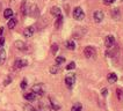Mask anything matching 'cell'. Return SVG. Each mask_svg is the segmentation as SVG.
Wrapping results in <instances>:
<instances>
[{
	"label": "cell",
	"mask_w": 123,
	"mask_h": 111,
	"mask_svg": "<svg viewBox=\"0 0 123 111\" xmlns=\"http://www.w3.org/2000/svg\"><path fill=\"white\" fill-rule=\"evenodd\" d=\"M31 91L34 93L35 95L42 96V95L44 94V91H45V88H44V86H43L42 83H36L35 86H33V88H31Z\"/></svg>",
	"instance_id": "2"
},
{
	"label": "cell",
	"mask_w": 123,
	"mask_h": 111,
	"mask_svg": "<svg viewBox=\"0 0 123 111\" xmlns=\"http://www.w3.org/2000/svg\"><path fill=\"white\" fill-rule=\"evenodd\" d=\"M122 1H123V0H122Z\"/></svg>",
	"instance_id": "37"
},
{
	"label": "cell",
	"mask_w": 123,
	"mask_h": 111,
	"mask_svg": "<svg viewBox=\"0 0 123 111\" xmlns=\"http://www.w3.org/2000/svg\"><path fill=\"white\" fill-rule=\"evenodd\" d=\"M27 65H28V61L25 60V59H16L15 62H14V67L15 68H22V67H25Z\"/></svg>",
	"instance_id": "8"
},
{
	"label": "cell",
	"mask_w": 123,
	"mask_h": 111,
	"mask_svg": "<svg viewBox=\"0 0 123 111\" xmlns=\"http://www.w3.org/2000/svg\"><path fill=\"white\" fill-rule=\"evenodd\" d=\"M111 16L114 20H120L121 19V13H120V9L118 8H114L111 11Z\"/></svg>",
	"instance_id": "11"
},
{
	"label": "cell",
	"mask_w": 123,
	"mask_h": 111,
	"mask_svg": "<svg viewBox=\"0 0 123 111\" xmlns=\"http://www.w3.org/2000/svg\"><path fill=\"white\" fill-rule=\"evenodd\" d=\"M103 17H105V14H103L102 11H95L94 14H93V19H94V22L96 23H100L102 22Z\"/></svg>",
	"instance_id": "6"
},
{
	"label": "cell",
	"mask_w": 123,
	"mask_h": 111,
	"mask_svg": "<svg viewBox=\"0 0 123 111\" xmlns=\"http://www.w3.org/2000/svg\"><path fill=\"white\" fill-rule=\"evenodd\" d=\"M16 23H18V20L12 16V17L9 19V21H8V28H9V29H14L15 26H16Z\"/></svg>",
	"instance_id": "14"
},
{
	"label": "cell",
	"mask_w": 123,
	"mask_h": 111,
	"mask_svg": "<svg viewBox=\"0 0 123 111\" xmlns=\"http://www.w3.org/2000/svg\"><path fill=\"white\" fill-rule=\"evenodd\" d=\"M11 82H12V78L11 76H7L6 79H5V81H4V86H8Z\"/></svg>",
	"instance_id": "30"
},
{
	"label": "cell",
	"mask_w": 123,
	"mask_h": 111,
	"mask_svg": "<svg viewBox=\"0 0 123 111\" xmlns=\"http://www.w3.org/2000/svg\"><path fill=\"white\" fill-rule=\"evenodd\" d=\"M101 95H102L103 97L107 96V95H108V89H107V88H102V90H101Z\"/></svg>",
	"instance_id": "32"
},
{
	"label": "cell",
	"mask_w": 123,
	"mask_h": 111,
	"mask_svg": "<svg viewBox=\"0 0 123 111\" xmlns=\"http://www.w3.org/2000/svg\"><path fill=\"white\" fill-rule=\"evenodd\" d=\"M26 8H27V0H23L21 4V13L22 15H26Z\"/></svg>",
	"instance_id": "22"
},
{
	"label": "cell",
	"mask_w": 123,
	"mask_h": 111,
	"mask_svg": "<svg viewBox=\"0 0 123 111\" xmlns=\"http://www.w3.org/2000/svg\"><path fill=\"white\" fill-rule=\"evenodd\" d=\"M50 12H51V14H52L54 16H56V17H57V16H59V15H62V9L59 8V7H57V6L52 7Z\"/></svg>",
	"instance_id": "12"
},
{
	"label": "cell",
	"mask_w": 123,
	"mask_h": 111,
	"mask_svg": "<svg viewBox=\"0 0 123 111\" xmlns=\"http://www.w3.org/2000/svg\"><path fill=\"white\" fill-rule=\"evenodd\" d=\"M25 98L27 100V101H35L36 100V95H35L34 93L31 91V93H27V94H25Z\"/></svg>",
	"instance_id": "16"
},
{
	"label": "cell",
	"mask_w": 123,
	"mask_h": 111,
	"mask_svg": "<svg viewBox=\"0 0 123 111\" xmlns=\"http://www.w3.org/2000/svg\"><path fill=\"white\" fill-rule=\"evenodd\" d=\"M103 2H105L106 5H111L113 2H115V0H103Z\"/></svg>",
	"instance_id": "34"
},
{
	"label": "cell",
	"mask_w": 123,
	"mask_h": 111,
	"mask_svg": "<svg viewBox=\"0 0 123 111\" xmlns=\"http://www.w3.org/2000/svg\"><path fill=\"white\" fill-rule=\"evenodd\" d=\"M62 24H63V15H59V16H57L56 22H55L56 29H59V28L62 27Z\"/></svg>",
	"instance_id": "15"
},
{
	"label": "cell",
	"mask_w": 123,
	"mask_h": 111,
	"mask_svg": "<svg viewBox=\"0 0 123 111\" xmlns=\"http://www.w3.org/2000/svg\"><path fill=\"white\" fill-rule=\"evenodd\" d=\"M63 62H65V58L64 57H57L56 58V65L58 66V65H62Z\"/></svg>",
	"instance_id": "26"
},
{
	"label": "cell",
	"mask_w": 123,
	"mask_h": 111,
	"mask_svg": "<svg viewBox=\"0 0 123 111\" xmlns=\"http://www.w3.org/2000/svg\"><path fill=\"white\" fill-rule=\"evenodd\" d=\"M95 49L93 48V46H86L85 50H84V55L86 58H93L94 56H95Z\"/></svg>",
	"instance_id": "4"
},
{
	"label": "cell",
	"mask_w": 123,
	"mask_h": 111,
	"mask_svg": "<svg viewBox=\"0 0 123 111\" xmlns=\"http://www.w3.org/2000/svg\"><path fill=\"white\" fill-rule=\"evenodd\" d=\"M14 45H15V48L18 49V50H21V51H25L27 49V45L25 44V42H22V41H15Z\"/></svg>",
	"instance_id": "10"
},
{
	"label": "cell",
	"mask_w": 123,
	"mask_h": 111,
	"mask_svg": "<svg viewBox=\"0 0 123 111\" xmlns=\"http://www.w3.org/2000/svg\"><path fill=\"white\" fill-rule=\"evenodd\" d=\"M38 14H40V11H38L37 5L30 4L29 6H27V8H26V15H29L31 17H37Z\"/></svg>",
	"instance_id": "1"
},
{
	"label": "cell",
	"mask_w": 123,
	"mask_h": 111,
	"mask_svg": "<svg viewBox=\"0 0 123 111\" xmlns=\"http://www.w3.org/2000/svg\"><path fill=\"white\" fill-rule=\"evenodd\" d=\"M57 50H58V45H57V44H52V46H51V52H52V53H56Z\"/></svg>",
	"instance_id": "31"
},
{
	"label": "cell",
	"mask_w": 123,
	"mask_h": 111,
	"mask_svg": "<svg viewBox=\"0 0 123 111\" xmlns=\"http://www.w3.org/2000/svg\"><path fill=\"white\" fill-rule=\"evenodd\" d=\"M116 96L120 101H123V90L122 89H116Z\"/></svg>",
	"instance_id": "23"
},
{
	"label": "cell",
	"mask_w": 123,
	"mask_h": 111,
	"mask_svg": "<svg viewBox=\"0 0 123 111\" xmlns=\"http://www.w3.org/2000/svg\"><path fill=\"white\" fill-rule=\"evenodd\" d=\"M49 71H50V73H51V74H56V73L58 72V67H57V66H52V67H50Z\"/></svg>",
	"instance_id": "29"
},
{
	"label": "cell",
	"mask_w": 123,
	"mask_h": 111,
	"mask_svg": "<svg viewBox=\"0 0 123 111\" xmlns=\"http://www.w3.org/2000/svg\"><path fill=\"white\" fill-rule=\"evenodd\" d=\"M21 88H22V89H26V88H27V86H28V83H27V80H26V79H23V80H22V81H21Z\"/></svg>",
	"instance_id": "28"
},
{
	"label": "cell",
	"mask_w": 123,
	"mask_h": 111,
	"mask_svg": "<svg viewBox=\"0 0 123 111\" xmlns=\"http://www.w3.org/2000/svg\"><path fill=\"white\" fill-rule=\"evenodd\" d=\"M4 44H5V38H4V37H0V50L2 49Z\"/></svg>",
	"instance_id": "33"
},
{
	"label": "cell",
	"mask_w": 123,
	"mask_h": 111,
	"mask_svg": "<svg viewBox=\"0 0 123 111\" xmlns=\"http://www.w3.org/2000/svg\"><path fill=\"white\" fill-rule=\"evenodd\" d=\"M66 48L68 49V50H74L75 49V43L72 39H70V41L66 42Z\"/></svg>",
	"instance_id": "19"
},
{
	"label": "cell",
	"mask_w": 123,
	"mask_h": 111,
	"mask_svg": "<svg viewBox=\"0 0 123 111\" xmlns=\"http://www.w3.org/2000/svg\"><path fill=\"white\" fill-rule=\"evenodd\" d=\"M73 17L78 21H81L85 19V13H84L81 7H75L73 9Z\"/></svg>",
	"instance_id": "3"
},
{
	"label": "cell",
	"mask_w": 123,
	"mask_h": 111,
	"mask_svg": "<svg viewBox=\"0 0 123 111\" xmlns=\"http://www.w3.org/2000/svg\"><path fill=\"white\" fill-rule=\"evenodd\" d=\"M23 111H36L33 105H30V104H26L25 106H23Z\"/></svg>",
	"instance_id": "24"
},
{
	"label": "cell",
	"mask_w": 123,
	"mask_h": 111,
	"mask_svg": "<svg viewBox=\"0 0 123 111\" xmlns=\"http://www.w3.org/2000/svg\"><path fill=\"white\" fill-rule=\"evenodd\" d=\"M107 79H108V82L109 83H115L117 81V75L115 73H109L108 76H107Z\"/></svg>",
	"instance_id": "13"
},
{
	"label": "cell",
	"mask_w": 123,
	"mask_h": 111,
	"mask_svg": "<svg viewBox=\"0 0 123 111\" xmlns=\"http://www.w3.org/2000/svg\"><path fill=\"white\" fill-rule=\"evenodd\" d=\"M81 109H82L81 103H74L73 106L71 108V111H81Z\"/></svg>",
	"instance_id": "20"
},
{
	"label": "cell",
	"mask_w": 123,
	"mask_h": 111,
	"mask_svg": "<svg viewBox=\"0 0 123 111\" xmlns=\"http://www.w3.org/2000/svg\"><path fill=\"white\" fill-rule=\"evenodd\" d=\"M0 8H1V4H0Z\"/></svg>",
	"instance_id": "36"
},
{
	"label": "cell",
	"mask_w": 123,
	"mask_h": 111,
	"mask_svg": "<svg viewBox=\"0 0 123 111\" xmlns=\"http://www.w3.org/2000/svg\"><path fill=\"white\" fill-rule=\"evenodd\" d=\"M75 82V75L74 74H70L65 78V83H66V86H68V88H72L73 87V84Z\"/></svg>",
	"instance_id": "7"
},
{
	"label": "cell",
	"mask_w": 123,
	"mask_h": 111,
	"mask_svg": "<svg viewBox=\"0 0 123 111\" xmlns=\"http://www.w3.org/2000/svg\"><path fill=\"white\" fill-rule=\"evenodd\" d=\"M38 111H51V108L48 106V105H45V104H41Z\"/></svg>",
	"instance_id": "25"
},
{
	"label": "cell",
	"mask_w": 123,
	"mask_h": 111,
	"mask_svg": "<svg viewBox=\"0 0 123 111\" xmlns=\"http://www.w3.org/2000/svg\"><path fill=\"white\" fill-rule=\"evenodd\" d=\"M12 16H13V11H12L11 8L5 9V12H4V17H5V19H11Z\"/></svg>",
	"instance_id": "18"
},
{
	"label": "cell",
	"mask_w": 123,
	"mask_h": 111,
	"mask_svg": "<svg viewBox=\"0 0 123 111\" xmlns=\"http://www.w3.org/2000/svg\"><path fill=\"white\" fill-rule=\"evenodd\" d=\"M50 101H51V106H52V109L54 110H59L61 109V105L59 104H57L55 100H52V98H50Z\"/></svg>",
	"instance_id": "21"
},
{
	"label": "cell",
	"mask_w": 123,
	"mask_h": 111,
	"mask_svg": "<svg viewBox=\"0 0 123 111\" xmlns=\"http://www.w3.org/2000/svg\"><path fill=\"white\" fill-rule=\"evenodd\" d=\"M34 33H35V28L33 27V26H29V27H27L25 29L23 36H25V37H31V36L34 35Z\"/></svg>",
	"instance_id": "9"
},
{
	"label": "cell",
	"mask_w": 123,
	"mask_h": 111,
	"mask_svg": "<svg viewBox=\"0 0 123 111\" xmlns=\"http://www.w3.org/2000/svg\"><path fill=\"white\" fill-rule=\"evenodd\" d=\"M74 68H75V62L74 61L70 62L68 66H66V69H68V71H70V69H74Z\"/></svg>",
	"instance_id": "27"
},
{
	"label": "cell",
	"mask_w": 123,
	"mask_h": 111,
	"mask_svg": "<svg viewBox=\"0 0 123 111\" xmlns=\"http://www.w3.org/2000/svg\"><path fill=\"white\" fill-rule=\"evenodd\" d=\"M5 60H6V51L1 49L0 50V65H4Z\"/></svg>",
	"instance_id": "17"
},
{
	"label": "cell",
	"mask_w": 123,
	"mask_h": 111,
	"mask_svg": "<svg viewBox=\"0 0 123 111\" xmlns=\"http://www.w3.org/2000/svg\"><path fill=\"white\" fill-rule=\"evenodd\" d=\"M114 44H115V37H114L113 35H108V36L106 37V39H105V45H106V48L107 49L113 48Z\"/></svg>",
	"instance_id": "5"
},
{
	"label": "cell",
	"mask_w": 123,
	"mask_h": 111,
	"mask_svg": "<svg viewBox=\"0 0 123 111\" xmlns=\"http://www.w3.org/2000/svg\"><path fill=\"white\" fill-rule=\"evenodd\" d=\"M2 33H4V28H0V37H2Z\"/></svg>",
	"instance_id": "35"
}]
</instances>
